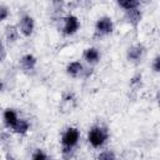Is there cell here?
<instances>
[{
    "mask_svg": "<svg viewBox=\"0 0 160 160\" xmlns=\"http://www.w3.org/2000/svg\"><path fill=\"white\" fill-rule=\"evenodd\" d=\"M80 130L75 126H69L66 128L60 138V146H61V152L65 159H69L72 156L75 152V149L79 146L80 142Z\"/></svg>",
    "mask_w": 160,
    "mask_h": 160,
    "instance_id": "1",
    "label": "cell"
},
{
    "mask_svg": "<svg viewBox=\"0 0 160 160\" xmlns=\"http://www.w3.org/2000/svg\"><path fill=\"white\" fill-rule=\"evenodd\" d=\"M110 139L109 128L104 124H94L88 131L86 140L94 149H102Z\"/></svg>",
    "mask_w": 160,
    "mask_h": 160,
    "instance_id": "2",
    "label": "cell"
},
{
    "mask_svg": "<svg viewBox=\"0 0 160 160\" xmlns=\"http://www.w3.org/2000/svg\"><path fill=\"white\" fill-rule=\"evenodd\" d=\"M92 68L88 66L82 60L69 61L65 66V74L71 79H86L91 75Z\"/></svg>",
    "mask_w": 160,
    "mask_h": 160,
    "instance_id": "3",
    "label": "cell"
},
{
    "mask_svg": "<svg viewBox=\"0 0 160 160\" xmlns=\"http://www.w3.org/2000/svg\"><path fill=\"white\" fill-rule=\"evenodd\" d=\"M115 30V22L111 16L109 15H101L96 19L94 24V38L101 39L110 36Z\"/></svg>",
    "mask_w": 160,
    "mask_h": 160,
    "instance_id": "4",
    "label": "cell"
},
{
    "mask_svg": "<svg viewBox=\"0 0 160 160\" xmlns=\"http://www.w3.org/2000/svg\"><path fill=\"white\" fill-rule=\"evenodd\" d=\"M81 28V21L75 14H66L60 19V28L59 31L64 36H72L75 35Z\"/></svg>",
    "mask_w": 160,
    "mask_h": 160,
    "instance_id": "5",
    "label": "cell"
},
{
    "mask_svg": "<svg viewBox=\"0 0 160 160\" xmlns=\"http://www.w3.org/2000/svg\"><path fill=\"white\" fill-rule=\"evenodd\" d=\"M16 26L21 34V36L24 38H30L32 36L34 31H35V19L31 14L24 11L19 15V19H18V22H16Z\"/></svg>",
    "mask_w": 160,
    "mask_h": 160,
    "instance_id": "6",
    "label": "cell"
},
{
    "mask_svg": "<svg viewBox=\"0 0 160 160\" xmlns=\"http://www.w3.org/2000/svg\"><path fill=\"white\" fill-rule=\"evenodd\" d=\"M126 60L132 65H140L146 56V46L142 42H134L126 49Z\"/></svg>",
    "mask_w": 160,
    "mask_h": 160,
    "instance_id": "7",
    "label": "cell"
},
{
    "mask_svg": "<svg viewBox=\"0 0 160 160\" xmlns=\"http://www.w3.org/2000/svg\"><path fill=\"white\" fill-rule=\"evenodd\" d=\"M18 66L21 70V72L26 75H32L38 68V58L31 52H25L19 58Z\"/></svg>",
    "mask_w": 160,
    "mask_h": 160,
    "instance_id": "8",
    "label": "cell"
},
{
    "mask_svg": "<svg viewBox=\"0 0 160 160\" xmlns=\"http://www.w3.org/2000/svg\"><path fill=\"white\" fill-rule=\"evenodd\" d=\"M81 59H82V61H84L88 66L94 68L95 65H98V64L101 61V51H100L96 46L85 48L84 51H82Z\"/></svg>",
    "mask_w": 160,
    "mask_h": 160,
    "instance_id": "9",
    "label": "cell"
},
{
    "mask_svg": "<svg viewBox=\"0 0 160 160\" xmlns=\"http://www.w3.org/2000/svg\"><path fill=\"white\" fill-rule=\"evenodd\" d=\"M142 18H144V12H142L141 8L132 9V10H129V11H124V20L132 29H138L140 26V24L142 21Z\"/></svg>",
    "mask_w": 160,
    "mask_h": 160,
    "instance_id": "10",
    "label": "cell"
},
{
    "mask_svg": "<svg viewBox=\"0 0 160 160\" xmlns=\"http://www.w3.org/2000/svg\"><path fill=\"white\" fill-rule=\"evenodd\" d=\"M20 118L21 116L14 108H6L2 111V122H4V126L9 130H11L16 125V122L19 121Z\"/></svg>",
    "mask_w": 160,
    "mask_h": 160,
    "instance_id": "11",
    "label": "cell"
},
{
    "mask_svg": "<svg viewBox=\"0 0 160 160\" xmlns=\"http://www.w3.org/2000/svg\"><path fill=\"white\" fill-rule=\"evenodd\" d=\"M20 36H21V34H20V31H19V29H18V26H16V24L15 25H6L5 26V30H4V38H2V40L10 46V45H14V44H16L18 42V40L20 39Z\"/></svg>",
    "mask_w": 160,
    "mask_h": 160,
    "instance_id": "12",
    "label": "cell"
},
{
    "mask_svg": "<svg viewBox=\"0 0 160 160\" xmlns=\"http://www.w3.org/2000/svg\"><path fill=\"white\" fill-rule=\"evenodd\" d=\"M30 128H31L30 121H29L28 119H25V118H20L19 121L16 122V125L11 129V131H12L14 134H16V135L25 136V135L30 131Z\"/></svg>",
    "mask_w": 160,
    "mask_h": 160,
    "instance_id": "13",
    "label": "cell"
},
{
    "mask_svg": "<svg viewBox=\"0 0 160 160\" xmlns=\"http://www.w3.org/2000/svg\"><path fill=\"white\" fill-rule=\"evenodd\" d=\"M116 5L122 10V11H129L132 9L141 8V2L138 0H118Z\"/></svg>",
    "mask_w": 160,
    "mask_h": 160,
    "instance_id": "14",
    "label": "cell"
},
{
    "mask_svg": "<svg viewBox=\"0 0 160 160\" xmlns=\"http://www.w3.org/2000/svg\"><path fill=\"white\" fill-rule=\"evenodd\" d=\"M96 160H116V152L111 149H104L96 155Z\"/></svg>",
    "mask_w": 160,
    "mask_h": 160,
    "instance_id": "15",
    "label": "cell"
},
{
    "mask_svg": "<svg viewBox=\"0 0 160 160\" xmlns=\"http://www.w3.org/2000/svg\"><path fill=\"white\" fill-rule=\"evenodd\" d=\"M31 160H50V158L42 149H35L31 154Z\"/></svg>",
    "mask_w": 160,
    "mask_h": 160,
    "instance_id": "16",
    "label": "cell"
},
{
    "mask_svg": "<svg viewBox=\"0 0 160 160\" xmlns=\"http://www.w3.org/2000/svg\"><path fill=\"white\" fill-rule=\"evenodd\" d=\"M9 16H10V8H9L6 4L1 2V4H0V21L8 20Z\"/></svg>",
    "mask_w": 160,
    "mask_h": 160,
    "instance_id": "17",
    "label": "cell"
},
{
    "mask_svg": "<svg viewBox=\"0 0 160 160\" xmlns=\"http://www.w3.org/2000/svg\"><path fill=\"white\" fill-rule=\"evenodd\" d=\"M151 70L156 74H160V54L155 55L151 61Z\"/></svg>",
    "mask_w": 160,
    "mask_h": 160,
    "instance_id": "18",
    "label": "cell"
},
{
    "mask_svg": "<svg viewBox=\"0 0 160 160\" xmlns=\"http://www.w3.org/2000/svg\"><path fill=\"white\" fill-rule=\"evenodd\" d=\"M155 101H156L158 106L160 108V88L156 90V94H155Z\"/></svg>",
    "mask_w": 160,
    "mask_h": 160,
    "instance_id": "19",
    "label": "cell"
},
{
    "mask_svg": "<svg viewBox=\"0 0 160 160\" xmlns=\"http://www.w3.org/2000/svg\"><path fill=\"white\" fill-rule=\"evenodd\" d=\"M50 160H56V159H50Z\"/></svg>",
    "mask_w": 160,
    "mask_h": 160,
    "instance_id": "20",
    "label": "cell"
}]
</instances>
